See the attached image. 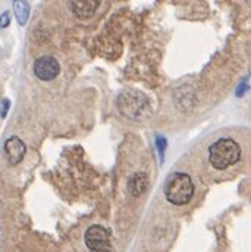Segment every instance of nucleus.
<instances>
[{
    "label": "nucleus",
    "instance_id": "obj_1",
    "mask_svg": "<svg viewBox=\"0 0 251 252\" xmlns=\"http://www.w3.org/2000/svg\"><path fill=\"white\" fill-rule=\"evenodd\" d=\"M241 157V147L231 138H220L209 148V160L217 170L234 166Z\"/></svg>",
    "mask_w": 251,
    "mask_h": 252
},
{
    "label": "nucleus",
    "instance_id": "obj_2",
    "mask_svg": "<svg viewBox=\"0 0 251 252\" xmlns=\"http://www.w3.org/2000/svg\"><path fill=\"white\" fill-rule=\"evenodd\" d=\"M165 196L174 205H184L191 201L194 195V185L188 175L185 173H174L165 182Z\"/></svg>",
    "mask_w": 251,
    "mask_h": 252
},
{
    "label": "nucleus",
    "instance_id": "obj_3",
    "mask_svg": "<svg viewBox=\"0 0 251 252\" xmlns=\"http://www.w3.org/2000/svg\"><path fill=\"white\" fill-rule=\"evenodd\" d=\"M121 113L131 119H141L148 116V100L140 93H122L118 98Z\"/></svg>",
    "mask_w": 251,
    "mask_h": 252
},
{
    "label": "nucleus",
    "instance_id": "obj_4",
    "mask_svg": "<svg viewBox=\"0 0 251 252\" xmlns=\"http://www.w3.org/2000/svg\"><path fill=\"white\" fill-rule=\"evenodd\" d=\"M84 241L90 252H113L110 244V233L106 227L100 224H94L88 227Z\"/></svg>",
    "mask_w": 251,
    "mask_h": 252
},
{
    "label": "nucleus",
    "instance_id": "obj_5",
    "mask_svg": "<svg viewBox=\"0 0 251 252\" xmlns=\"http://www.w3.org/2000/svg\"><path fill=\"white\" fill-rule=\"evenodd\" d=\"M61 72L59 62L52 56H41L34 62V73L41 81H52Z\"/></svg>",
    "mask_w": 251,
    "mask_h": 252
},
{
    "label": "nucleus",
    "instance_id": "obj_6",
    "mask_svg": "<svg viewBox=\"0 0 251 252\" xmlns=\"http://www.w3.org/2000/svg\"><path fill=\"white\" fill-rule=\"evenodd\" d=\"M27 153V147L22 139L18 136H10L4 142V157L9 161V164L16 166L22 161L24 156Z\"/></svg>",
    "mask_w": 251,
    "mask_h": 252
},
{
    "label": "nucleus",
    "instance_id": "obj_7",
    "mask_svg": "<svg viewBox=\"0 0 251 252\" xmlns=\"http://www.w3.org/2000/svg\"><path fill=\"white\" fill-rule=\"evenodd\" d=\"M69 6L72 9V12L82 19H87L90 16H93V13L96 12L99 1L97 0H79V1H69Z\"/></svg>",
    "mask_w": 251,
    "mask_h": 252
},
{
    "label": "nucleus",
    "instance_id": "obj_8",
    "mask_svg": "<svg viewBox=\"0 0 251 252\" xmlns=\"http://www.w3.org/2000/svg\"><path fill=\"white\" fill-rule=\"evenodd\" d=\"M148 188V176L144 172L135 173L129 178L128 189L134 196H141Z\"/></svg>",
    "mask_w": 251,
    "mask_h": 252
},
{
    "label": "nucleus",
    "instance_id": "obj_9",
    "mask_svg": "<svg viewBox=\"0 0 251 252\" xmlns=\"http://www.w3.org/2000/svg\"><path fill=\"white\" fill-rule=\"evenodd\" d=\"M15 7V15L16 19L21 25H25L30 16V3L28 1H15L13 3Z\"/></svg>",
    "mask_w": 251,
    "mask_h": 252
},
{
    "label": "nucleus",
    "instance_id": "obj_10",
    "mask_svg": "<svg viewBox=\"0 0 251 252\" xmlns=\"http://www.w3.org/2000/svg\"><path fill=\"white\" fill-rule=\"evenodd\" d=\"M9 19H10V18H9V13L4 12V13L0 16V27H1V28L7 27V25H9Z\"/></svg>",
    "mask_w": 251,
    "mask_h": 252
},
{
    "label": "nucleus",
    "instance_id": "obj_11",
    "mask_svg": "<svg viewBox=\"0 0 251 252\" xmlns=\"http://www.w3.org/2000/svg\"><path fill=\"white\" fill-rule=\"evenodd\" d=\"M7 107H9V101H7V100H4V101H3V107H1V116H6Z\"/></svg>",
    "mask_w": 251,
    "mask_h": 252
}]
</instances>
